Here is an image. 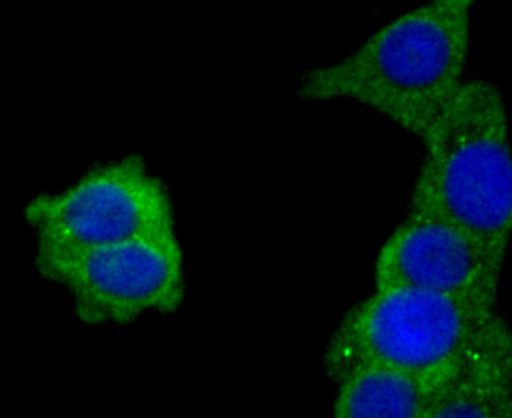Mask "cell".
Instances as JSON below:
<instances>
[{
  "label": "cell",
  "instance_id": "6da1fadb",
  "mask_svg": "<svg viewBox=\"0 0 512 418\" xmlns=\"http://www.w3.org/2000/svg\"><path fill=\"white\" fill-rule=\"evenodd\" d=\"M478 0H429L297 82L310 103L349 99L423 140L465 84Z\"/></svg>",
  "mask_w": 512,
  "mask_h": 418
},
{
  "label": "cell",
  "instance_id": "7a4b0ae2",
  "mask_svg": "<svg viewBox=\"0 0 512 418\" xmlns=\"http://www.w3.org/2000/svg\"><path fill=\"white\" fill-rule=\"evenodd\" d=\"M425 143L412 205L443 214L503 269L512 239V145L502 90L467 79Z\"/></svg>",
  "mask_w": 512,
  "mask_h": 418
},
{
  "label": "cell",
  "instance_id": "3957f363",
  "mask_svg": "<svg viewBox=\"0 0 512 418\" xmlns=\"http://www.w3.org/2000/svg\"><path fill=\"white\" fill-rule=\"evenodd\" d=\"M498 316L497 307L448 294L376 288L344 316L324 367L340 381L357 368L387 365L415 374L437 393Z\"/></svg>",
  "mask_w": 512,
  "mask_h": 418
},
{
  "label": "cell",
  "instance_id": "277c9868",
  "mask_svg": "<svg viewBox=\"0 0 512 418\" xmlns=\"http://www.w3.org/2000/svg\"><path fill=\"white\" fill-rule=\"evenodd\" d=\"M41 277L70 294L92 326H125L167 315L184 297V257L175 233L143 236L65 253H37Z\"/></svg>",
  "mask_w": 512,
  "mask_h": 418
},
{
  "label": "cell",
  "instance_id": "5b68a950",
  "mask_svg": "<svg viewBox=\"0 0 512 418\" xmlns=\"http://www.w3.org/2000/svg\"><path fill=\"white\" fill-rule=\"evenodd\" d=\"M37 253H65L175 233L169 192L137 156L96 167L59 194L27 205Z\"/></svg>",
  "mask_w": 512,
  "mask_h": 418
},
{
  "label": "cell",
  "instance_id": "8992f818",
  "mask_svg": "<svg viewBox=\"0 0 512 418\" xmlns=\"http://www.w3.org/2000/svg\"><path fill=\"white\" fill-rule=\"evenodd\" d=\"M502 268L453 220L410 203L379 252L376 288L410 286L497 307Z\"/></svg>",
  "mask_w": 512,
  "mask_h": 418
},
{
  "label": "cell",
  "instance_id": "52a82bcc",
  "mask_svg": "<svg viewBox=\"0 0 512 418\" xmlns=\"http://www.w3.org/2000/svg\"><path fill=\"white\" fill-rule=\"evenodd\" d=\"M512 417V329L502 316L437 390L428 418Z\"/></svg>",
  "mask_w": 512,
  "mask_h": 418
},
{
  "label": "cell",
  "instance_id": "ba28073f",
  "mask_svg": "<svg viewBox=\"0 0 512 418\" xmlns=\"http://www.w3.org/2000/svg\"><path fill=\"white\" fill-rule=\"evenodd\" d=\"M436 390L415 374L387 365L357 368L338 381L341 418H428Z\"/></svg>",
  "mask_w": 512,
  "mask_h": 418
}]
</instances>
